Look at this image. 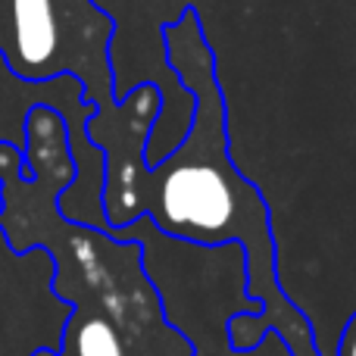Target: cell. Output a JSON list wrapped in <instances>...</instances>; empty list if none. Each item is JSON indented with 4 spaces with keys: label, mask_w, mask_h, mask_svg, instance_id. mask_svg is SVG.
<instances>
[{
    "label": "cell",
    "mask_w": 356,
    "mask_h": 356,
    "mask_svg": "<svg viewBox=\"0 0 356 356\" xmlns=\"http://www.w3.org/2000/svg\"><path fill=\"white\" fill-rule=\"evenodd\" d=\"M163 222L172 232L219 234L234 216V191L225 172L209 163H184L160 188Z\"/></svg>",
    "instance_id": "6da1fadb"
},
{
    "label": "cell",
    "mask_w": 356,
    "mask_h": 356,
    "mask_svg": "<svg viewBox=\"0 0 356 356\" xmlns=\"http://www.w3.org/2000/svg\"><path fill=\"white\" fill-rule=\"evenodd\" d=\"M344 356H356V325L350 328V334H347V344H344Z\"/></svg>",
    "instance_id": "277c9868"
},
{
    "label": "cell",
    "mask_w": 356,
    "mask_h": 356,
    "mask_svg": "<svg viewBox=\"0 0 356 356\" xmlns=\"http://www.w3.org/2000/svg\"><path fill=\"white\" fill-rule=\"evenodd\" d=\"M75 356H125V350L110 322L88 319L75 338Z\"/></svg>",
    "instance_id": "3957f363"
},
{
    "label": "cell",
    "mask_w": 356,
    "mask_h": 356,
    "mask_svg": "<svg viewBox=\"0 0 356 356\" xmlns=\"http://www.w3.org/2000/svg\"><path fill=\"white\" fill-rule=\"evenodd\" d=\"M10 63L19 75H44L56 54V16L54 0H10Z\"/></svg>",
    "instance_id": "7a4b0ae2"
}]
</instances>
